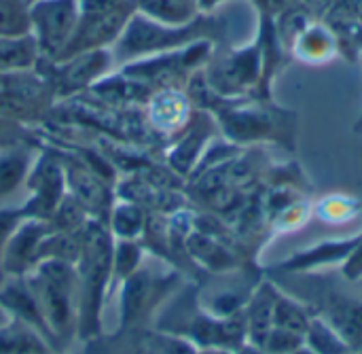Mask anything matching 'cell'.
Returning <instances> with one entry per match:
<instances>
[{
  "label": "cell",
  "instance_id": "14",
  "mask_svg": "<svg viewBox=\"0 0 362 354\" xmlns=\"http://www.w3.org/2000/svg\"><path fill=\"white\" fill-rule=\"evenodd\" d=\"M308 346L314 354H348L350 346L335 333L333 327L322 321H312L308 325Z\"/></svg>",
  "mask_w": 362,
  "mask_h": 354
},
{
  "label": "cell",
  "instance_id": "11",
  "mask_svg": "<svg viewBox=\"0 0 362 354\" xmlns=\"http://www.w3.org/2000/svg\"><path fill=\"white\" fill-rule=\"evenodd\" d=\"M68 193L85 208V212H95L104 204V185L102 181L85 168H66Z\"/></svg>",
  "mask_w": 362,
  "mask_h": 354
},
{
  "label": "cell",
  "instance_id": "18",
  "mask_svg": "<svg viewBox=\"0 0 362 354\" xmlns=\"http://www.w3.org/2000/svg\"><path fill=\"white\" fill-rule=\"evenodd\" d=\"M112 229L119 236V240H136V236L142 229V217L134 206L119 208L112 217Z\"/></svg>",
  "mask_w": 362,
  "mask_h": 354
},
{
  "label": "cell",
  "instance_id": "20",
  "mask_svg": "<svg viewBox=\"0 0 362 354\" xmlns=\"http://www.w3.org/2000/svg\"><path fill=\"white\" fill-rule=\"evenodd\" d=\"M23 210L21 206L13 208V206H0V253L6 244V240L11 238V234L15 232V227L23 221Z\"/></svg>",
  "mask_w": 362,
  "mask_h": 354
},
{
  "label": "cell",
  "instance_id": "4",
  "mask_svg": "<svg viewBox=\"0 0 362 354\" xmlns=\"http://www.w3.org/2000/svg\"><path fill=\"white\" fill-rule=\"evenodd\" d=\"M136 11L138 8H136V0H134V2H125V4L104 8V11L83 13L72 40L68 42V47L59 59H66L70 55H78L85 51H100V49H106L108 45L117 42Z\"/></svg>",
  "mask_w": 362,
  "mask_h": 354
},
{
  "label": "cell",
  "instance_id": "9",
  "mask_svg": "<svg viewBox=\"0 0 362 354\" xmlns=\"http://www.w3.org/2000/svg\"><path fill=\"white\" fill-rule=\"evenodd\" d=\"M40 62H42V55L32 34L0 36V72L36 70Z\"/></svg>",
  "mask_w": 362,
  "mask_h": 354
},
{
  "label": "cell",
  "instance_id": "19",
  "mask_svg": "<svg viewBox=\"0 0 362 354\" xmlns=\"http://www.w3.org/2000/svg\"><path fill=\"white\" fill-rule=\"evenodd\" d=\"M265 346H267L269 353L293 354L297 353V348L301 346V336L276 327L274 331H269V336H267V340H265Z\"/></svg>",
  "mask_w": 362,
  "mask_h": 354
},
{
  "label": "cell",
  "instance_id": "8",
  "mask_svg": "<svg viewBox=\"0 0 362 354\" xmlns=\"http://www.w3.org/2000/svg\"><path fill=\"white\" fill-rule=\"evenodd\" d=\"M32 166V151L17 144H0V206L25 187Z\"/></svg>",
  "mask_w": 362,
  "mask_h": 354
},
{
  "label": "cell",
  "instance_id": "17",
  "mask_svg": "<svg viewBox=\"0 0 362 354\" xmlns=\"http://www.w3.org/2000/svg\"><path fill=\"white\" fill-rule=\"evenodd\" d=\"M138 263H140V249L132 240H119V244L112 249V270H117V274L127 278L138 270Z\"/></svg>",
  "mask_w": 362,
  "mask_h": 354
},
{
  "label": "cell",
  "instance_id": "15",
  "mask_svg": "<svg viewBox=\"0 0 362 354\" xmlns=\"http://www.w3.org/2000/svg\"><path fill=\"white\" fill-rule=\"evenodd\" d=\"M30 34L28 4L21 0H0V36Z\"/></svg>",
  "mask_w": 362,
  "mask_h": 354
},
{
  "label": "cell",
  "instance_id": "6",
  "mask_svg": "<svg viewBox=\"0 0 362 354\" xmlns=\"http://www.w3.org/2000/svg\"><path fill=\"white\" fill-rule=\"evenodd\" d=\"M25 187L30 191V200L21 206L23 217L49 221L68 195L66 168L53 157L34 159Z\"/></svg>",
  "mask_w": 362,
  "mask_h": 354
},
{
  "label": "cell",
  "instance_id": "21",
  "mask_svg": "<svg viewBox=\"0 0 362 354\" xmlns=\"http://www.w3.org/2000/svg\"><path fill=\"white\" fill-rule=\"evenodd\" d=\"M78 2H81L83 13H87V11L112 8V6H119V4H125V2H134V0H78Z\"/></svg>",
  "mask_w": 362,
  "mask_h": 354
},
{
  "label": "cell",
  "instance_id": "3",
  "mask_svg": "<svg viewBox=\"0 0 362 354\" xmlns=\"http://www.w3.org/2000/svg\"><path fill=\"white\" fill-rule=\"evenodd\" d=\"M83 8L78 0H32L28 4L30 34L42 59L57 62L72 40Z\"/></svg>",
  "mask_w": 362,
  "mask_h": 354
},
{
  "label": "cell",
  "instance_id": "22",
  "mask_svg": "<svg viewBox=\"0 0 362 354\" xmlns=\"http://www.w3.org/2000/svg\"><path fill=\"white\" fill-rule=\"evenodd\" d=\"M21 2H25V4H30V2H32V0H21Z\"/></svg>",
  "mask_w": 362,
  "mask_h": 354
},
{
  "label": "cell",
  "instance_id": "1",
  "mask_svg": "<svg viewBox=\"0 0 362 354\" xmlns=\"http://www.w3.org/2000/svg\"><path fill=\"white\" fill-rule=\"evenodd\" d=\"M30 287L49 329L51 342H70L78 329V274L76 266L45 259L21 276Z\"/></svg>",
  "mask_w": 362,
  "mask_h": 354
},
{
  "label": "cell",
  "instance_id": "12",
  "mask_svg": "<svg viewBox=\"0 0 362 354\" xmlns=\"http://www.w3.org/2000/svg\"><path fill=\"white\" fill-rule=\"evenodd\" d=\"M295 49L308 62H322L331 57V53L335 51L333 32H329L322 25H308L297 34Z\"/></svg>",
  "mask_w": 362,
  "mask_h": 354
},
{
  "label": "cell",
  "instance_id": "2",
  "mask_svg": "<svg viewBox=\"0 0 362 354\" xmlns=\"http://www.w3.org/2000/svg\"><path fill=\"white\" fill-rule=\"evenodd\" d=\"M112 272L110 234L95 221L83 229V249L76 263L78 274V331H95L102 312L104 289Z\"/></svg>",
  "mask_w": 362,
  "mask_h": 354
},
{
  "label": "cell",
  "instance_id": "7",
  "mask_svg": "<svg viewBox=\"0 0 362 354\" xmlns=\"http://www.w3.org/2000/svg\"><path fill=\"white\" fill-rule=\"evenodd\" d=\"M110 53L106 49L100 51H85L78 55H70L59 62H51L55 66L49 83L59 96L76 93L89 85H93L108 68Z\"/></svg>",
  "mask_w": 362,
  "mask_h": 354
},
{
  "label": "cell",
  "instance_id": "5",
  "mask_svg": "<svg viewBox=\"0 0 362 354\" xmlns=\"http://www.w3.org/2000/svg\"><path fill=\"white\" fill-rule=\"evenodd\" d=\"M53 232L49 221L25 217L0 253V272L11 278L25 276L32 268L42 261V246Z\"/></svg>",
  "mask_w": 362,
  "mask_h": 354
},
{
  "label": "cell",
  "instance_id": "16",
  "mask_svg": "<svg viewBox=\"0 0 362 354\" xmlns=\"http://www.w3.org/2000/svg\"><path fill=\"white\" fill-rule=\"evenodd\" d=\"M274 323L278 329L293 331L299 336H303L308 331V325H310L305 312L297 304H293L291 299H284V297H280L274 304Z\"/></svg>",
  "mask_w": 362,
  "mask_h": 354
},
{
  "label": "cell",
  "instance_id": "13",
  "mask_svg": "<svg viewBox=\"0 0 362 354\" xmlns=\"http://www.w3.org/2000/svg\"><path fill=\"white\" fill-rule=\"evenodd\" d=\"M136 8L163 23H182L191 19L195 0H136Z\"/></svg>",
  "mask_w": 362,
  "mask_h": 354
},
{
  "label": "cell",
  "instance_id": "10",
  "mask_svg": "<svg viewBox=\"0 0 362 354\" xmlns=\"http://www.w3.org/2000/svg\"><path fill=\"white\" fill-rule=\"evenodd\" d=\"M329 321L335 333L350 346H362V304L354 299H335L329 308Z\"/></svg>",
  "mask_w": 362,
  "mask_h": 354
}]
</instances>
